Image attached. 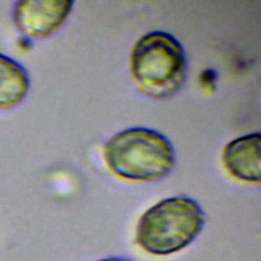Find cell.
<instances>
[{
    "label": "cell",
    "instance_id": "2",
    "mask_svg": "<svg viewBox=\"0 0 261 261\" xmlns=\"http://www.w3.org/2000/svg\"><path fill=\"white\" fill-rule=\"evenodd\" d=\"M103 155L115 175L140 181L165 176L175 162L170 141L147 127H130L116 133L104 144Z\"/></svg>",
    "mask_w": 261,
    "mask_h": 261
},
{
    "label": "cell",
    "instance_id": "1",
    "mask_svg": "<svg viewBox=\"0 0 261 261\" xmlns=\"http://www.w3.org/2000/svg\"><path fill=\"white\" fill-rule=\"evenodd\" d=\"M204 222V211L196 200L187 196L166 198L142 214L136 242L148 254L171 255L193 243Z\"/></svg>",
    "mask_w": 261,
    "mask_h": 261
},
{
    "label": "cell",
    "instance_id": "7",
    "mask_svg": "<svg viewBox=\"0 0 261 261\" xmlns=\"http://www.w3.org/2000/svg\"><path fill=\"white\" fill-rule=\"evenodd\" d=\"M96 261H130L126 258H121V257H109V258H104V259H100V260H96Z\"/></svg>",
    "mask_w": 261,
    "mask_h": 261
},
{
    "label": "cell",
    "instance_id": "6",
    "mask_svg": "<svg viewBox=\"0 0 261 261\" xmlns=\"http://www.w3.org/2000/svg\"><path fill=\"white\" fill-rule=\"evenodd\" d=\"M30 86L27 69L14 59L0 53V109L19 104L28 95Z\"/></svg>",
    "mask_w": 261,
    "mask_h": 261
},
{
    "label": "cell",
    "instance_id": "4",
    "mask_svg": "<svg viewBox=\"0 0 261 261\" xmlns=\"http://www.w3.org/2000/svg\"><path fill=\"white\" fill-rule=\"evenodd\" d=\"M73 4L71 0L17 1L12 8V19L15 27L24 35L45 38L66 21Z\"/></svg>",
    "mask_w": 261,
    "mask_h": 261
},
{
    "label": "cell",
    "instance_id": "5",
    "mask_svg": "<svg viewBox=\"0 0 261 261\" xmlns=\"http://www.w3.org/2000/svg\"><path fill=\"white\" fill-rule=\"evenodd\" d=\"M261 136L253 133L230 141L223 148L221 160L225 169L237 179L259 184L261 179Z\"/></svg>",
    "mask_w": 261,
    "mask_h": 261
},
{
    "label": "cell",
    "instance_id": "3",
    "mask_svg": "<svg viewBox=\"0 0 261 261\" xmlns=\"http://www.w3.org/2000/svg\"><path fill=\"white\" fill-rule=\"evenodd\" d=\"M187 67L184 47L166 32L144 35L130 53L132 77L140 91L152 98L174 95L185 83Z\"/></svg>",
    "mask_w": 261,
    "mask_h": 261
}]
</instances>
